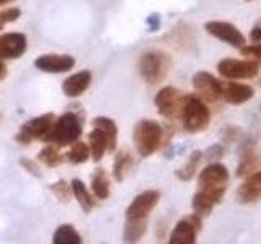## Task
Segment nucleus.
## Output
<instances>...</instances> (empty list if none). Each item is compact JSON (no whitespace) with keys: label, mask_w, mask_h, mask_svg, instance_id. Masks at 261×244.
<instances>
[{"label":"nucleus","mask_w":261,"mask_h":244,"mask_svg":"<svg viewBox=\"0 0 261 244\" xmlns=\"http://www.w3.org/2000/svg\"><path fill=\"white\" fill-rule=\"evenodd\" d=\"M228 179H230V174H228V169L225 165L219 161L209 163L198 176V186H199L198 191L202 192L204 195H207L216 203H220L227 192Z\"/></svg>","instance_id":"f257e3e1"},{"label":"nucleus","mask_w":261,"mask_h":244,"mask_svg":"<svg viewBox=\"0 0 261 244\" xmlns=\"http://www.w3.org/2000/svg\"><path fill=\"white\" fill-rule=\"evenodd\" d=\"M82 129H84L82 119L77 114L65 112L57 120H54V124L41 140L47 143H54L57 146H69L79 140V137L82 135Z\"/></svg>","instance_id":"f03ea898"},{"label":"nucleus","mask_w":261,"mask_h":244,"mask_svg":"<svg viewBox=\"0 0 261 244\" xmlns=\"http://www.w3.org/2000/svg\"><path fill=\"white\" fill-rule=\"evenodd\" d=\"M183 129L190 134H199L209 126L211 122V111L207 104L204 103L199 96L196 95H186L185 103L179 114Z\"/></svg>","instance_id":"7ed1b4c3"},{"label":"nucleus","mask_w":261,"mask_h":244,"mask_svg":"<svg viewBox=\"0 0 261 244\" xmlns=\"http://www.w3.org/2000/svg\"><path fill=\"white\" fill-rule=\"evenodd\" d=\"M133 140L137 153L142 158H147L160 148L163 142V129L159 122L142 119L134 126Z\"/></svg>","instance_id":"20e7f679"},{"label":"nucleus","mask_w":261,"mask_h":244,"mask_svg":"<svg viewBox=\"0 0 261 244\" xmlns=\"http://www.w3.org/2000/svg\"><path fill=\"white\" fill-rule=\"evenodd\" d=\"M171 67L170 55L162 51H150L141 55L139 59V72L141 77L149 85H159L165 80Z\"/></svg>","instance_id":"39448f33"},{"label":"nucleus","mask_w":261,"mask_h":244,"mask_svg":"<svg viewBox=\"0 0 261 244\" xmlns=\"http://www.w3.org/2000/svg\"><path fill=\"white\" fill-rule=\"evenodd\" d=\"M219 73L227 80H250L258 77L259 64L253 59H222L217 64Z\"/></svg>","instance_id":"423d86ee"},{"label":"nucleus","mask_w":261,"mask_h":244,"mask_svg":"<svg viewBox=\"0 0 261 244\" xmlns=\"http://www.w3.org/2000/svg\"><path fill=\"white\" fill-rule=\"evenodd\" d=\"M185 96L186 95H183L175 86H165L155 95V100H153L155 108H157L160 116H163L168 120L179 119V114H181V108L185 103Z\"/></svg>","instance_id":"0eeeda50"},{"label":"nucleus","mask_w":261,"mask_h":244,"mask_svg":"<svg viewBox=\"0 0 261 244\" xmlns=\"http://www.w3.org/2000/svg\"><path fill=\"white\" fill-rule=\"evenodd\" d=\"M54 120H56V117L53 112H47V114H43V116H38V117H33V119L27 120L20 127L18 134L15 135V140L21 145H28L33 140H41V138L47 134V130L51 129Z\"/></svg>","instance_id":"6e6552de"},{"label":"nucleus","mask_w":261,"mask_h":244,"mask_svg":"<svg viewBox=\"0 0 261 244\" xmlns=\"http://www.w3.org/2000/svg\"><path fill=\"white\" fill-rule=\"evenodd\" d=\"M222 85L224 81H220L209 72H196L193 75L196 96H199L204 103H217L222 100Z\"/></svg>","instance_id":"1a4fd4ad"},{"label":"nucleus","mask_w":261,"mask_h":244,"mask_svg":"<svg viewBox=\"0 0 261 244\" xmlns=\"http://www.w3.org/2000/svg\"><path fill=\"white\" fill-rule=\"evenodd\" d=\"M204 29H206L211 36H214L216 39L222 41V43L240 49L247 44V38L243 36V33L235 26V24L228 23V21H220V20H212L204 24Z\"/></svg>","instance_id":"9d476101"},{"label":"nucleus","mask_w":261,"mask_h":244,"mask_svg":"<svg viewBox=\"0 0 261 244\" xmlns=\"http://www.w3.org/2000/svg\"><path fill=\"white\" fill-rule=\"evenodd\" d=\"M202 228V218L196 214L186 217L175 225L173 231L170 233V244H194L198 241V233Z\"/></svg>","instance_id":"9b49d317"},{"label":"nucleus","mask_w":261,"mask_h":244,"mask_svg":"<svg viewBox=\"0 0 261 244\" xmlns=\"http://www.w3.org/2000/svg\"><path fill=\"white\" fill-rule=\"evenodd\" d=\"M160 200V192L150 189L139 194L137 197L130 202V205L126 210V218H147L150 211L157 207Z\"/></svg>","instance_id":"f8f14e48"},{"label":"nucleus","mask_w":261,"mask_h":244,"mask_svg":"<svg viewBox=\"0 0 261 244\" xmlns=\"http://www.w3.org/2000/svg\"><path fill=\"white\" fill-rule=\"evenodd\" d=\"M75 65V59L69 54H44L35 60V67L47 73L69 72Z\"/></svg>","instance_id":"ddd939ff"},{"label":"nucleus","mask_w":261,"mask_h":244,"mask_svg":"<svg viewBox=\"0 0 261 244\" xmlns=\"http://www.w3.org/2000/svg\"><path fill=\"white\" fill-rule=\"evenodd\" d=\"M27 36L21 33H7L0 36V60L18 59L27 51Z\"/></svg>","instance_id":"4468645a"},{"label":"nucleus","mask_w":261,"mask_h":244,"mask_svg":"<svg viewBox=\"0 0 261 244\" xmlns=\"http://www.w3.org/2000/svg\"><path fill=\"white\" fill-rule=\"evenodd\" d=\"M261 200V171H253L237 191V202L242 205H251Z\"/></svg>","instance_id":"2eb2a0df"},{"label":"nucleus","mask_w":261,"mask_h":244,"mask_svg":"<svg viewBox=\"0 0 261 244\" xmlns=\"http://www.w3.org/2000/svg\"><path fill=\"white\" fill-rule=\"evenodd\" d=\"M255 146H256V142L253 140V138H247V140L242 143L240 163H239V168H237V176L239 177H247L253 171H256V168L261 165V155L256 153Z\"/></svg>","instance_id":"dca6fc26"},{"label":"nucleus","mask_w":261,"mask_h":244,"mask_svg":"<svg viewBox=\"0 0 261 244\" xmlns=\"http://www.w3.org/2000/svg\"><path fill=\"white\" fill-rule=\"evenodd\" d=\"M255 96V89L250 85L239 83V81H227L222 85V100L228 104H243Z\"/></svg>","instance_id":"f3484780"},{"label":"nucleus","mask_w":261,"mask_h":244,"mask_svg":"<svg viewBox=\"0 0 261 244\" xmlns=\"http://www.w3.org/2000/svg\"><path fill=\"white\" fill-rule=\"evenodd\" d=\"M90 81H92V73L88 70L77 72V73H73V75H70L69 78L64 80L62 92L69 98H77L82 93L87 92V88L90 86Z\"/></svg>","instance_id":"a211bd4d"},{"label":"nucleus","mask_w":261,"mask_h":244,"mask_svg":"<svg viewBox=\"0 0 261 244\" xmlns=\"http://www.w3.org/2000/svg\"><path fill=\"white\" fill-rule=\"evenodd\" d=\"M147 231V218H126L122 241L124 242H139Z\"/></svg>","instance_id":"6ab92c4d"},{"label":"nucleus","mask_w":261,"mask_h":244,"mask_svg":"<svg viewBox=\"0 0 261 244\" xmlns=\"http://www.w3.org/2000/svg\"><path fill=\"white\" fill-rule=\"evenodd\" d=\"M92 124H93V127L100 129L105 134L106 142H108V150L110 151L116 150V145H118V126H116V122L110 117L100 116V117H95L92 120Z\"/></svg>","instance_id":"aec40b11"},{"label":"nucleus","mask_w":261,"mask_h":244,"mask_svg":"<svg viewBox=\"0 0 261 244\" xmlns=\"http://www.w3.org/2000/svg\"><path fill=\"white\" fill-rule=\"evenodd\" d=\"M204 158V155L201 150H196L193 151L190 157H188L186 163L181 166V168H178L176 169V173L175 176L179 179V181H183V182H188V181H191V179L196 176V173H198V168L201 165V161Z\"/></svg>","instance_id":"412c9836"},{"label":"nucleus","mask_w":261,"mask_h":244,"mask_svg":"<svg viewBox=\"0 0 261 244\" xmlns=\"http://www.w3.org/2000/svg\"><path fill=\"white\" fill-rule=\"evenodd\" d=\"M88 146H90V157L93 158V161H100L106 150H108V142H106V137L100 129L93 127V130L90 132Z\"/></svg>","instance_id":"4be33fe9"},{"label":"nucleus","mask_w":261,"mask_h":244,"mask_svg":"<svg viewBox=\"0 0 261 244\" xmlns=\"http://www.w3.org/2000/svg\"><path fill=\"white\" fill-rule=\"evenodd\" d=\"M92 191L96 199L105 200L110 197L111 187H110V177L105 169H96L92 176Z\"/></svg>","instance_id":"5701e85b"},{"label":"nucleus","mask_w":261,"mask_h":244,"mask_svg":"<svg viewBox=\"0 0 261 244\" xmlns=\"http://www.w3.org/2000/svg\"><path fill=\"white\" fill-rule=\"evenodd\" d=\"M70 187H72V195L77 199L80 208L84 210L85 214H88V211L93 208L95 200L92 199V195H90V192L87 191V186L82 182L80 179H73L70 182Z\"/></svg>","instance_id":"b1692460"},{"label":"nucleus","mask_w":261,"mask_h":244,"mask_svg":"<svg viewBox=\"0 0 261 244\" xmlns=\"http://www.w3.org/2000/svg\"><path fill=\"white\" fill-rule=\"evenodd\" d=\"M38 160H39V163H43V165L47 168H56L64 161V157L59 151V146L54 143H47L44 148L38 153Z\"/></svg>","instance_id":"393cba45"},{"label":"nucleus","mask_w":261,"mask_h":244,"mask_svg":"<svg viewBox=\"0 0 261 244\" xmlns=\"http://www.w3.org/2000/svg\"><path fill=\"white\" fill-rule=\"evenodd\" d=\"M54 244H80L82 238L72 225H61L53 236Z\"/></svg>","instance_id":"a878e982"},{"label":"nucleus","mask_w":261,"mask_h":244,"mask_svg":"<svg viewBox=\"0 0 261 244\" xmlns=\"http://www.w3.org/2000/svg\"><path fill=\"white\" fill-rule=\"evenodd\" d=\"M217 203L214 200H211L207 195H204L202 192H196L193 195V202H191V207H193V214H196L198 217H207L211 215V211L214 210V207Z\"/></svg>","instance_id":"bb28decb"},{"label":"nucleus","mask_w":261,"mask_h":244,"mask_svg":"<svg viewBox=\"0 0 261 244\" xmlns=\"http://www.w3.org/2000/svg\"><path fill=\"white\" fill-rule=\"evenodd\" d=\"M130 165H133V157H130L127 151L118 153V157L114 160V165H113V176L118 182L124 181L127 171L130 169Z\"/></svg>","instance_id":"cd10ccee"},{"label":"nucleus","mask_w":261,"mask_h":244,"mask_svg":"<svg viewBox=\"0 0 261 244\" xmlns=\"http://www.w3.org/2000/svg\"><path fill=\"white\" fill-rule=\"evenodd\" d=\"M65 157L73 165H82V163H85L90 158V146L85 142H73L69 151L65 153Z\"/></svg>","instance_id":"c85d7f7f"},{"label":"nucleus","mask_w":261,"mask_h":244,"mask_svg":"<svg viewBox=\"0 0 261 244\" xmlns=\"http://www.w3.org/2000/svg\"><path fill=\"white\" fill-rule=\"evenodd\" d=\"M49 189H51V192L56 195V199L59 200V202H62V203H69L70 202L72 187H70V184H67L65 181H57V182L49 186Z\"/></svg>","instance_id":"c756f323"},{"label":"nucleus","mask_w":261,"mask_h":244,"mask_svg":"<svg viewBox=\"0 0 261 244\" xmlns=\"http://www.w3.org/2000/svg\"><path fill=\"white\" fill-rule=\"evenodd\" d=\"M20 15H21V10L18 7H10V8H5V10H0V24L16 21L20 18Z\"/></svg>","instance_id":"7c9ffc66"},{"label":"nucleus","mask_w":261,"mask_h":244,"mask_svg":"<svg viewBox=\"0 0 261 244\" xmlns=\"http://www.w3.org/2000/svg\"><path fill=\"white\" fill-rule=\"evenodd\" d=\"M240 52H242V55L248 57V59L256 60L258 64L261 62V43H258V44L255 43L253 46L245 44L243 47H240Z\"/></svg>","instance_id":"2f4dec72"},{"label":"nucleus","mask_w":261,"mask_h":244,"mask_svg":"<svg viewBox=\"0 0 261 244\" xmlns=\"http://www.w3.org/2000/svg\"><path fill=\"white\" fill-rule=\"evenodd\" d=\"M240 132L242 130L239 127H233V126H228L224 129V132H222V138H224V143H233L239 140V137H240Z\"/></svg>","instance_id":"473e14b6"},{"label":"nucleus","mask_w":261,"mask_h":244,"mask_svg":"<svg viewBox=\"0 0 261 244\" xmlns=\"http://www.w3.org/2000/svg\"><path fill=\"white\" fill-rule=\"evenodd\" d=\"M224 151H225L224 150V145H212V146H209L206 151H202V155L207 160L214 161V160H220V158H222Z\"/></svg>","instance_id":"72a5a7b5"},{"label":"nucleus","mask_w":261,"mask_h":244,"mask_svg":"<svg viewBox=\"0 0 261 244\" xmlns=\"http://www.w3.org/2000/svg\"><path fill=\"white\" fill-rule=\"evenodd\" d=\"M20 165L28 171L30 174H33V176H36V177H41V171H39V168H38V165L33 160H30V158H21L20 160Z\"/></svg>","instance_id":"f704fd0d"},{"label":"nucleus","mask_w":261,"mask_h":244,"mask_svg":"<svg viewBox=\"0 0 261 244\" xmlns=\"http://www.w3.org/2000/svg\"><path fill=\"white\" fill-rule=\"evenodd\" d=\"M250 39H251V43H261V26L258 24V26H255L251 29V33H250Z\"/></svg>","instance_id":"c9c22d12"},{"label":"nucleus","mask_w":261,"mask_h":244,"mask_svg":"<svg viewBox=\"0 0 261 244\" xmlns=\"http://www.w3.org/2000/svg\"><path fill=\"white\" fill-rule=\"evenodd\" d=\"M7 77V67H5V64L0 62V80H4Z\"/></svg>","instance_id":"e433bc0d"},{"label":"nucleus","mask_w":261,"mask_h":244,"mask_svg":"<svg viewBox=\"0 0 261 244\" xmlns=\"http://www.w3.org/2000/svg\"><path fill=\"white\" fill-rule=\"evenodd\" d=\"M8 2H13V0H0V5H5Z\"/></svg>","instance_id":"4c0bfd02"},{"label":"nucleus","mask_w":261,"mask_h":244,"mask_svg":"<svg viewBox=\"0 0 261 244\" xmlns=\"http://www.w3.org/2000/svg\"><path fill=\"white\" fill-rule=\"evenodd\" d=\"M243 2H248L250 4V2H256V0H243Z\"/></svg>","instance_id":"58836bf2"},{"label":"nucleus","mask_w":261,"mask_h":244,"mask_svg":"<svg viewBox=\"0 0 261 244\" xmlns=\"http://www.w3.org/2000/svg\"><path fill=\"white\" fill-rule=\"evenodd\" d=\"M258 86L261 88V77H259V80H258Z\"/></svg>","instance_id":"ea45409f"},{"label":"nucleus","mask_w":261,"mask_h":244,"mask_svg":"<svg viewBox=\"0 0 261 244\" xmlns=\"http://www.w3.org/2000/svg\"><path fill=\"white\" fill-rule=\"evenodd\" d=\"M2 26H4V24H0V29H2Z\"/></svg>","instance_id":"a19ab883"},{"label":"nucleus","mask_w":261,"mask_h":244,"mask_svg":"<svg viewBox=\"0 0 261 244\" xmlns=\"http://www.w3.org/2000/svg\"><path fill=\"white\" fill-rule=\"evenodd\" d=\"M0 117H2V114H0Z\"/></svg>","instance_id":"79ce46f5"}]
</instances>
